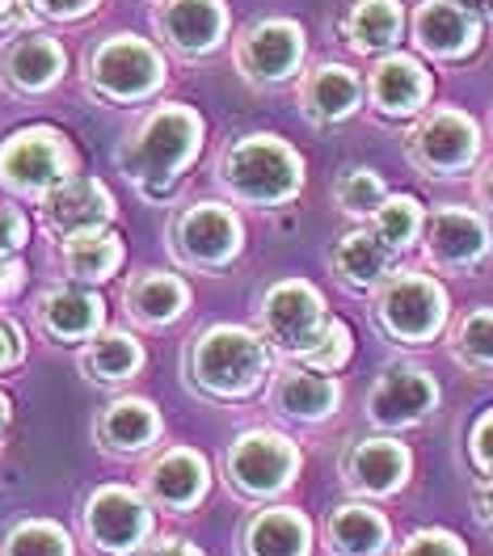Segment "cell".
I'll return each mask as SVG.
<instances>
[{"label": "cell", "mask_w": 493, "mask_h": 556, "mask_svg": "<svg viewBox=\"0 0 493 556\" xmlns=\"http://www.w3.org/2000/svg\"><path fill=\"white\" fill-rule=\"evenodd\" d=\"M363 102V85L346 64H320L317 72H308L304 89H300V105L304 118L329 127V123H346Z\"/></svg>", "instance_id": "cell-29"}, {"label": "cell", "mask_w": 493, "mask_h": 556, "mask_svg": "<svg viewBox=\"0 0 493 556\" xmlns=\"http://www.w3.org/2000/svg\"><path fill=\"white\" fill-rule=\"evenodd\" d=\"M76 174V148L55 127H22L0 143V186L17 199L42 203Z\"/></svg>", "instance_id": "cell-7"}, {"label": "cell", "mask_w": 493, "mask_h": 556, "mask_svg": "<svg viewBox=\"0 0 493 556\" xmlns=\"http://www.w3.org/2000/svg\"><path fill=\"white\" fill-rule=\"evenodd\" d=\"M481 156V131L464 110H434L409 136V161L426 177H459Z\"/></svg>", "instance_id": "cell-11"}, {"label": "cell", "mask_w": 493, "mask_h": 556, "mask_svg": "<svg viewBox=\"0 0 493 556\" xmlns=\"http://www.w3.org/2000/svg\"><path fill=\"white\" fill-rule=\"evenodd\" d=\"M367 93H371V105L388 118L418 114L430 98V72L414 55H384L367 80Z\"/></svg>", "instance_id": "cell-27"}, {"label": "cell", "mask_w": 493, "mask_h": 556, "mask_svg": "<svg viewBox=\"0 0 493 556\" xmlns=\"http://www.w3.org/2000/svg\"><path fill=\"white\" fill-rule=\"evenodd\" d=\"M26 287V266L22 257H0V300H13Z\"/></svg>", "instance_id": "cell-44"}, {"label": "cell", "mask_w": 493, "mask_h": 556, "mask_svg": "<svg viewBox=\"0 0 493 556\" xmlns=\"http://www.w3.org/2000/svg\"><path fill=\"white\" fill-rule=\"evenodd\" d=\"M35 320L42 338H51L60 346H76L106 329V300L98 295V287H80V282L51 287L38 295Z\"/></svg>", "instance_id": "cell-18"}, {"label": "cell", "mask_w": 493, "mask_h": 556, "mask_svg": "<svg viewBox=\"0 0 493 556\" xmlns=\"http://www.w3.org/2000/svg\"><path fill=\"white\" fill-rule=\"evenodd\" d=\"M392 556H468V544L447 527H422L414 531Z\"/></svg>", "instance_id": "cell-38"}, {"label": "cell", "mask_w": 493, "mask_h": 556, "mask_svg": "<svg viewBox=\"0 0 493 556\" xmlns=\"http://www.w3.org/2000/svg\"><path fill=\"white\" fill-rule=\"evenodd\" d=\"M68 68V51L51 35H17L0 51V76L9 89L35 98L55 89V80Z\"/></svg>", "instance_id": "cell-24"}, {"label": "cell", "mask_w": 493, "mask_h": 556, "mask_svg": "<svg viewBox=\"0 0 493 556\" xmlns=\"http://www.w3.org/2000/svg\"><path fill=\"white\" fill-rule=\"evenodd\" d=\"M452 300L443 282L418 270H396L376 287V325L401 346H426L447 329Z\"/></svg>", "instance_id": "cell-6"}, {"label": "cell", "mask_w": 493, "mask_h": 556, "mask_svg": "<svg viewBox=\"0 0 493 556\" xmlns=\"http://www.w3.org/2000/svg\"><path fill=\"white\" fill-rule=\"evenodd\" d=\"M143 497L165 515H190L212 493V464L194 447H165L148 459L140 477Z\"/></svg>", "instance_id": "cell-12"}, {"label": "cell", "mask_w": 493, "mask_h": 556, "mask_svg": "<svg viewBox=\"0 0 493 556\" xmlns=\"http://www.w3.org/2000/svg\"><path fill=\"white\" fill-rule=\"evenodd\" d=\"M22 358H26V333H22V325L9 320V316H0V371L22 367Z\"/></svg>", "instance_id": "cell-42"}, {"label": "cell", "mask_w": 493, "mask_h": 556, "mask_svg": "<svg viewBox=\"0 0 493 556\" xmlns=\"http://www.w3.org/2000/svg\"><path fill=\"white\" fill-rule=\"evenodd\" d=\"M190 308V282L165 270H140L123 287V313L143 329H165Z\"/></svg>", "instance_id": "cell-26"}, {"label": "cell", "mask_w": 493, "mask_h": 556, "mask_svg": "<svg viewBox=\"0 0 493 556\" xmlns=\"http://www.w3.org/2000/svg\"><path fill=\"white\" fill-rule=\"evenodd\" d=\"M422 244H426V262L443 275H464L472 266L485 262L490 253V224L485 215L468 207H439L434 215H426L422 228Z\"/></svg>", "instance_id": "cell-15"}, {"label": "cell", "mask_w": 493, "mask_h": 556, "mask_svg": "<svg viewBox=\"0 0 493 556\" xmlns=\"http://www.w3.org/2000/svg\"><path fill=\"white\" fill-rule=\"evenodd\" d=\"M414 38L434 60H464L481 42V17L459 0H422L414 13Z\"/></svg>", "instance_id": "cell-22"}, {"label": "cell", "mask_w": 493, "mask_h": 556, "mask_svg": "<svg viewBox=\"0 0 493 556\" xmlns=\"http://www.w3.org/2000/svg\"><path fill=\"white\" fill-rule=\"evenodd\" d=\"M9 9H13V0H0V22L9 17Z\"/></svg>", "instance_id": "cell-48"}, {"label": "cell", "mask_w": 493, "mask_h": 556, "mask_svg": "<svg viewBox=\"0 0 493 556\" xmlns=\"http://www.w3.org/2000/svg\"><path fill=\"white\" fill-rule=\"evenodd\" d=\"M439 409V383L422 367H388L367 392V421L380 430H409L422 426Z\"/></svg>", "instance_id": "cell-16"}, {"label": "cell", "mask_w": 493, "mask_h": 556, "mask_svg": "<svg viewBox=\"0 0 493 556\" xmlns=\"http://www.w3.org/2000/svg\"><path fill=\"white\" fill-rule=\"evenodd\" d=\"M300 468H304L300 443H291L287 434L266 430V426L237 434L228 443V452H224V481H228V489L241 502H257V506L282 497L287 489L295 485Z\"/></svg>", "instance_id": "cell-4"}, {"label": "cell", "mask_w": 493, "mask_h": 556, "mask_svg": "<svg viewBox=\"0 0 493 556\" xmlns=\"http://www.w3.org/2000/svg\"><path fill=\"white\" fill-rule=\"evenodd\" d=\"M452 354L472 371H493V308H472L452 333Z\"/></svg>", "instance_id": "cell-35"}, {"label": "cell", "mask_w": 493, "mask_h": 556, "mask_svg": "<svg viewBox=\"0 0 493 556\" xmlns=\"http://www.w3.org/2000/svg\"><path fill=\"white\" fill-rule=\"evenodd\" d=\"M392 262H396V253L371 228H351L342 241L333 244V253H329L333 275L351 291H376L392 275Z\"/></svg>", "instance_id": "cell-28"}, {"label": "cell", "mask_w": 493, "mask_h": 556, "mask_svg": "<svg viewBox=\"0 0 493 556\" xmlns=\"http://www.w3.org/2000/svg\"><path fill=\"white\" fill-rule=\"evenodd\" d=\"M38 211H42V228L55 241H76V237H89V232H106L114 215H118V203H114L106 181L72 174L64 186H55L38 203Z\"/></svg>", "instance_id": "cell-13"}, {"label": "cell", "mask_w": 493, "mask_h": 556, "mask_svg": "<svg viewBox=\"0 0 493 556\" xmlns=\"http://www.w3.org/2000/svg\"><path fill=\"white\" fill-rule=\"evenodd\" d=\"M9 421H13V401H9L4 392H0V434L9 430Z\"/></svg>", "instance_id": "cell-47"}, {"label": "cell", "mask_w": 493, "mask_h": 556, "mask_svg": "<svg viewBox=\"0 0 493 556\" xmlns=\"http://www.w3.org/2000/svg\"><path fill=\"white\" fill-rule=\"evenodd\" d=\"M156 30L174 47L177 55H212L228 35V9L224 0H161L156 9Z\"/></svg>", "instance_id": "cell-20"}, {"label": "cell", "mask_w": 493, "mask_h": 556, "mask_svg": "<svg viewBox=\"0 0 493 556\" xmlns=\"http://www.w3.org/2000/svg\"><path fill=\"white\" fill-rule=\"evenodd\" d=\"M30 241V219L22 207H0V257H17Z\"/></svg>", "instance_id": "cell-41"}, {"label": "cell", "mask_w": 493, "mask_h": 556, "mask_svg": "<svg viewBox=\"0 0 493 556\" xmlns=\"http://www.w3.org/2000/svg\"><path fill=\"white\" fill-rule=\"evenodd\" d=\"M165 85V60L136 35H110L89 51V89L110 105H136Z\"/></svg>", "instance_id": "cell-9"}, {"label": "cell", "mask_w": 493, "mask_h": 556, "mask_svg": "<svg viewBox=\"0 0 493 556\" xmlns=\"http://www.w3.org/2000/svg\"><path fill=\"white\" fill-rule=\"evenodd\" d=\"M325 548L329 556H388L392 522L371 502H342L325 519Z\"/></svg>", "instance_id": "cell-25"}, {"label": "cell", "mask_w": 493, "mask_h": 556, "mask_svg": "<svg viewBox=\"0 0 493 556\" xmlns=\"http://www.w3.org/2000/svg\"><path fill=\"white\" fill-rule=\"evenodd\" d=\"M380 241L401 257L405 249H414V244L422 241V228H426V211L418 199H409V194H388L384 203L376 207L371 215V224H367Z\"/></svg>", "instance_id": "cell-33"}, {"label": "cell", "mask_w": 493, "mask_h": 556, "mask_svg": "<svg viewBox=\"0 0 493 556\" xmlns=\"http://www.w3.org/2000/svg\"><path fill=\"white\" fill-rule=\"evenodd\" d=\"M477 199H481V207L493 211V165L481 177H477Z\"/></svg>", "instance_id": "cell-46"}, {"label": "cell", "mask_w": 493, "mask_h": 556, "mask_svg": "<svg viewBox=\"0 0 493 556\" xmlns=\"http://www.w3.org/2000/svg\"><path fill=\"white\" fill-rule=\"evenodd\" d=\"M237 64L253 85H282L304 64V30L287 17L253 22L237 38Z\"/></svg>", "instance_id": "cell-17"}, {"label": "cell", "mask_w": 493, "mask_h": 556, "mask_svg": "<svg viewBox=\"0 0 493 556\" xmlns=\"http://www.w3.org/2000/svg\"><path fill=\"white\" fill-rule=\"evenodd\" d=\"M156 535V506L131 485H98L80 502V540L93 556H140Z\"/></svg>", "instance_id": "cell-5"}, {"label": "cell", "mask_w": 493, "mask_h": 556, "mask_svg": "<svg viewBox=\"0 0 493 556\" xmlns=\"http://www.w3.org/2000/svg\"><path fill=\"white\" fill-rule=\"evenodd\" d=\"M401 26H405V17H401L396 0H358L342 30L358 55H380L388 47H396Z\"/></svg>", "instance_id": "cell-32"}, {"label": "cell", "mask_w": 493, "mask_h": 556, "mask_svg": "<svg viewBox=\"0 0 493 556\" xmlns=\"http://www.w3.org/2000/svg\"><path fill=\"white\" fill-rule=\"evenodd\" d=\"M354 354V333L346 320H338V316H329V325H325V333H320L313 346L304 350L295 363H304V367H313V371H325V376H338L346 363H351Z\"/></svg>", "instance_id": "cell-37"}, {"label": "cell", "mask_w": 493, "mask_h": 556, "mask_svg": "<svg viewBox=\"0 0 493 556\" xmlns=\"http://www.w3.org/2000/svg\"><path fill=\"white\" fill-rule=\"evenodd\" d=\"M140 556H207V553L194 540H186V535H152Z\"/></svg>", "instance_id": "cell-43"}, {"label": "cell", "mask_w": 493, "mask_h": 556, "mask_svg": "<svg viewBox=\"0 0 493 556\" xmlns=\"http://www.w3.org/2000/svg\"><path fill=\"white\" fill-rule=\"evenodd\" d=\"M468 459L481 477H493V405L468 430Z\"/></svg>", "instance_id": "cell-40"}, {"label": "cell", "mask_w": 493, "mask_h": 556, "mask_svg": "<svg viewBox=\"0 0 493 556\" xmlns=\"http://www.w3.org/2000/svg\"><path fill=\"white\" fill-rule=\"evenodd\" d=\"M22 4V22H30V17H51V22H76V17H85L98 0H17Z\"/></svg>", "instance_id": "cell-39"}, {"label": "cell", "mask_w": 493, "mask_h": 556, "mask_svg": "<svg viewBox=\"0 0 493 556\" xmlns=\"http://www.w3.org/2000/svg\"><path fill=\"white\" fill-rule=\"evenodd\" d=\"M472 510H477V522L493 535V477L477 481V489H472Z\"/></svg>", "instance_id": "cell-45"}, {"label": "cell", "mask_w": 493, "mask_h": 556, "mask_svg": "<svg viewBox=\"0 0 493 556\" xmlns=\"http://www.w3.org/2000/svg\"><path fill=\"white\" fill-rule=\"evenodd\" d=\"M257 325H262V338L270 342V350L300 358L325 333L329 308L308 278H282L275 287H266V295L257 304Z\"/></svg>", "instance_id": "cell-10"}, {"label": "cell", "mask_w": 493, "mask_h": 556, "mask_svg": "<svg viewBox=\"0 0 493 556\" xmlns=\"http://www.w3.org/2000/svg\"><path fill=\"white\" fill-rule=\"evenodd\" d=\"M237 556H313V519L300 506H262L241 522Z\"/></svg>", "instance_id": "cell-21"}, {"label": "cell", "mask_w": 493, "mask_h": 556, "mask_svg": "<svg viewBox=\"0 0 493 556\" xmlns=\"http://www.w3.org/2000/svg\"><path fill=\"white\" fill-rule=\"evenodd\" d=\"M181 367H186V383L212 401H249L253 392H262L270 371V342L262 338V329H249V325H207L199 329L186 354H181Z\"/></svg>", "instance_id": "cell-2"}, {"label": "cell", "mask_w": 493, "mask_h": 556, "mask_svg": "<svg viewBox=\"0 0 493 556\" xmlns=\"http://www.w3.org/2000/svg\"><path fill=\"white\" fill-rule=\"evenodd\" d=\"M414 477V452L401 439L371 434L351 443V452L342 455V485L354 497L376 502V497H396Z\"/></svg>", "instance_id": "cell-14"}, {"label": "cell", "mask_w": 493, "mask_h": 556, "mask_svg": "<svg viewBox=\"0 0 493 556\" xmlns=\"http://www.w3.org/2000/svg\"><path fill=\"white\" fill-rule=\"evenodd\" d=\"M333 199H338V207L346 211V215H358V219H371L376 207L388 199V186L384 177L376 174V169H367V165H354L346 174L338 177V186H333Z\"/></svg>", "instance_id": "cell-36"}, {"label": "cell", "mask_w": 493, "mask_h": 556, "mask_svg": "<svg viewBox=\"0 0 493 556\" xmlns=\"http://www.w3.org/2000/svg\"><path fill=\"white\" fill-rule=\"evenodd\" d=\"M148 363L143 342L131 329H102L80 350V371L93 383H127L136 380Z\"/></svg>", "instance_id": "cell-30"}, {"label": "cell", "mask_w": 493, "mask_h": 556, "mask_svg": "<svg viewBox=\"0 0 493 556\" xmlns=\"http://www.w3.org/2000/svg\"><path fill=\"white\" fill-rule=\"evenodd\" d=\"M165 241L177 266L215 275L245 253V224L228 203H190L174 215Z\"/></svg>", "instance_id": "cell-8"}, {"label": "cell", "mask_w": 493, "mask_h": 556, "mask_svg": "<svg viewBox=\"0 0 493 556\" xmlns=\"http://www.w3.org/2000/svg\"><path fill=\"white\" fill-rule=\"evenodd\" d=\"M203 136H207V123L194 105L165 102L143 114L140 127L118 143L114 161L143 199H165L181 181V174L199 161Z\"/></svg>", "instance_id": "cell-1"}, {"label": "cell", "mask_w": 493, "mask_h": 556, "mask_svg": "<svg viewBox=\"0 0 493 556\" xmlns=\"http://www.w3.org/2000/svg\"><path fill=\"white\" fill-rule=\"evenodd\" d=\"M93 434H98L102 452L110 455H143L161 443L165 417L148 396H118L102 409Z\"/></svg>", "instance_id": "cell-23"}, {"label": "cell", "mask_w": 493, "mask_h": 556, "mask_svg": "<svg viewBox=\"0 0 493 556\" xmlns=\"http://www.w3.org/2000/svg\"><path fill=\"white\" fill-rule=\"evenodd\" d=\"M0 556H76V544L64 522L17 519L0 540Z\"/></svg>", "instance_id": "cell-34"}, {"label": "cell", "mask_w": 493, "mask_h": 556, "mask_svg": "<svg viewBox=\"0 0 493 556\" xmlns=\"http://www.w3.org/2000/svg\"><path fill=\"white\" fill-rule=\"evenodd\" d=\"M123 262H127V244H123V237L114 228L64 241V253H60L64 275L72 282H80V287H102V282H110V278L123 270Z\"/></svg>", "instance_id": "cell-31"}, {"label": "cell", "mask_w": 493, "mask_h": 556, "mask_svg": "<svg viewBox=\"0 0 493 556\" xmlns=\"http://www.w3.org/2000/svg\"><path fill=\"white\" fill-rule=\"evenodd\" d=\"M219 190L245 207H287L304 190V156L270 131H249L219 152Z\"/></svg>", "instance_id": "cell-3"}, {"label": "cell", "mask_w": 493, "mask_h": 556, "mask_svg": "<svg viewBox=\"0 0 493 556\" xmlns=\"http://www.w3.org/2000/svg\"><path fill=\"white\" fill-rule=\"evenodd\" d=\"M342 405V380L338 376H325L313 371L304 363L295 367H282L270 380V409L282 421H295V426H320L338 414Z\"/></svg>", "instance_id": "cell-19"}]
</instances>
